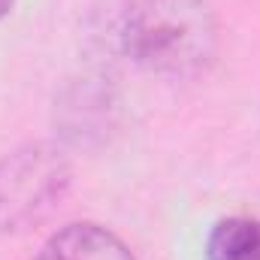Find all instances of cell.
<instances>
[{
	"label": "cell",
	"mask_w": 260,
	"mask_h": 260,
	"mask_svg": "<svg viewBox=\"0 0 260 260\" xmlns=\"http://www.w3.org/2000/svg\"><path fill=\"white\" fill-rule=\"evenodd\" d=\"M115 40L133 67L182 79L212 64L218 21L206 0H127Z\"/></svg>",
	"instance_id": "cell-1"
},
{
	"label": "cell",
	"mask_w": 260,
	"mask_h": 260,
	"mask_svg": "<svg viewBox=\"0 0 260 260\" xmlns=\"http://www.w3.org/2000/svg\"><path fill=\"white\" fill-rule=\"evenodd\" d=\"M73 167L61 145L27 142L0 160V233H27L64 203Z\"/></svg>",
	"instance_id": "cell-2"
},
{
	"label": "cell",
	"mask_w": 260,
	"mask_h": 260,
	"mask_svg": "<svg viewBox=\"0 0 260 260\" xmlns=\"http://www.w3.org/2000/svg\"><path fill=\"white\" fill-rule=\"evenodd\" d=\"M34 260H139L121 236L94 221L67 224L52 233Z\"/></svg>",
	"instance_id": "cell-3"
},
{
	"label": "cell",
	"mask_w": 260,
	"mask_h": 260,
	"mask_svg": "<svg viewBox=\"0 0 260 260\" xmlns=\"http://www.w3.org/2000/svg\"><path fill=\"white\" fill-rule=\"evenodd\" d=\"M206 260H260V218H221L209 230Z\"/></svg>",
	"instance_id": "cell-4"
},
{
	"label": "cell",
	"mask_w": 260,
	"mask_h": 260,
	"mask_svg": "<svg viewBox=\"0 0 260 260\" xmlns=\"http://www.w3.org/2000/svg\"><path fill=\"white\" fill-rule=\"evenodd\" d=\"M12 3H15V0H0V18H3V15L12 9Z\"/></svg>",
	"instance_id": "cell-5"
}]
</instances>
